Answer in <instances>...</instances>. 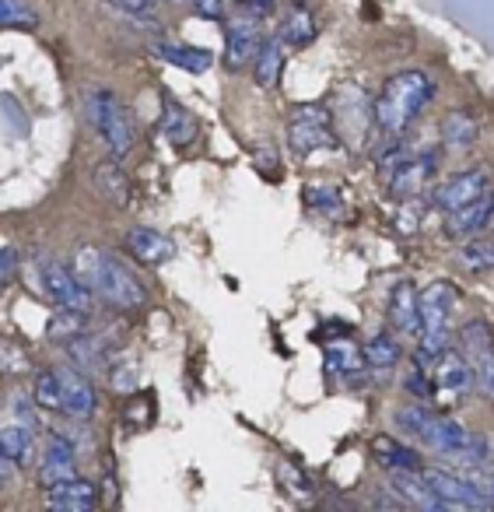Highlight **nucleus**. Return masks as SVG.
Wrapping results in <instances>:
<instances>
[{"label": "nucleus", "instance_id": "9d476101", "mask_svg": "<svg viewBox=\"0 0 494 512\" xmlns=\"http://www.w3.org/2000/svg\"><path fill=\"white\" fill-rule=\"evenodd\" d=\"M78 477V449L64 439V435H53L46 442L43 456H39V488H53V484H64Z\"/></svg>", "mask_w": 494, "mask_h": 512}, {"label": "nucleus", "instance_id": "412c9836", "mask_svg": "<svg viewBox=\"0 0 494 512\" xmlns=\"http://www.w3.org/2000/svg\"><path fill=\"white\" fill-rule=\"evenodd\" d=\"M162 134L169 144L186 148V144L197 137V116H193L190 109L179 106V102H165L162 106Z\"/></svg>", "mask_w": 494, "mask_h": 512}, {"label": "nucleus", "instance_id": "1a4fd4ad", "mask_svg": "<svg viewBox=\"0 0 494 512\" xmlns=\"http://www.w3.org/2000/svg\"><path fill=\"white\" fill-rule=\"evenodd\" d=\"M487 190H491V183H487V172L466 169V172L449 176L442 186H435V193H431V204H435L442 214H449V211H456V207L477 200L480 193H487Z\"/></svg>", "mask_w": 494, "mask_h": 512}, {"label": "nucleus", "instance_id": "dca6fc26", "mask_svg": "<svg viewBox=\"0 0 494 512\" xmlns=\"http://www.w3.org/2000/svg\"><path fill=\"white\" fill-rule=\"evenodd\" d=\"M46 505L60 512H92L99 505V491L85 477H71V481L46 488Z\"/></svg>", "mask_w": 494, "mask_h": 512}, {"label": "nucleus", "instance_id": "f03ea898", "mask_svg": "<svg viewBox=\"0 0 494 512\" xmlns=\"http://www.w3.org/2000/svg\"><path fill=\"white\" fill-rule=\"evenodd\" d=\"M435 99V81L424 71H400L382 85L379 99H375V123L382 134L400 137L414 127L417 116L428 109Z\"/></svg>", "mask_w": 494, "mask_h": 512}, {"label": "nucleus", "instance_id": "c756f323", "mask_svg": "<svg viewBox=\"0 0 494 512\" xmlns=\"http://www.w3.org/2000/svg\"><path fill=\"white\" fill-rule=\"evenodd\" d=\"M361 358H365V365H372V369H393V365L400 362V344H396V337L379 334L361 348Z\"/></svg>", "mask_w": 494, "mask_h": 512}, {"label": "nucleus", "instance_id": "2eb2a0df", "mask_svg": "<svg viewBox=\"0 0 494 512\" xmlns=\"http://www.w3.org/2000/svg\"><path fill=\"white\" fill-rule=\"evenodd\" d=\"M389 323L400 334H421V292L414 288V281H400L389 292Z\"/></svg>", "mask_w": 494, "mask_h": 512}, {"label": "nucleus", "instance_id": "20e7f679", "mask_svg": "<svg viewBox=\"0 0 494 512\" xmlns=\"http://www.w3.org/2000/svg\"><path fill=\"white\" fill-rule=\"evenodd\" d=\"M85 113L92 120V127L99 130L102 141H106L109 155L127 158L130 148H134V127H130L127 109L120 106V99L109 88H92L85 95Z\"/></svg>", "mask_w": 494, "mask_h": 512}, {"label": "nucleus", "instance_id": "72a5a7b5", "mask_svg": "<svg viewBox=\"0 0 494 512\" xmlns=\"http://www.w3.org/2000/svg\"><path fill=\"white\" fill-rule=\"evenodd\" d=\"M116 11H123V15L130 18H151L158 8V0H109Z\"/></svg>", "mask_w": 494, "mask_h": 512}, {"label": "nucleus", "instance_id": "6e6552de", "mask_svg": "<svg viewBox=\"0 0 494 512\" xmlns=\"http://www.w3.org/2000/svg\"><path fill=\"white\" fill-rule=\"evenodd\" d=\"M43 288L53 299V306L60 309H78V313H88L92 309V292L81 285V278L74 271H67L57 260H46L43 264Z\"/></svg>", "mask_w": 494, "mask_h": 512}, {"label": "nucleus", "instance_id": "7ed1b4c3", "mask_svg": "<svg viewBox=\"0 0 494 512\" xmlns=\"http://www.w3.org/2000/svg\"><path fill=\"white\" fill-rule=\"evenodd\" d=\"M456 309V285L452 281H431L421 292V351L417 358L431 362L438 351L449 348V316Z\"/></svg>", "mask_w": 494, "mask_h": 512}, {"label": "nucleus", "instance_id": "423d86ee", "mask_svg": "<svg viewBox=\"0 0 494 512\" xmlns=\"http://www.w3.org/2000/svg\"><path fill=\"white\" fill-rule=\"evenodd\" d=\"M424 481L431 484V491H435L445 509H491L494 505L491 495L473 477H456L442 467H431L424 470Z\"/></svg>", "mask_w": 494, "mask_h": 512}, {"label": "nucleus", "instance_id": "4be33fe9", "mask_svg": "<svg viewBox=\"0 0 494 512\" xmlns=\"http://www.w3.org/2000/svg\"><path fill=\"white\" fill-rule=\"evenodd\" d=\"M155 57L179 67V71H186V74H204V71H211V64H214V57L207 50H190V46H172V43L155 46Z\"/></svg>", "mask_w": 494, "mask_h": 512}, {"label": "nucleus", "instance_id": "b1692460", "mask_svg": "<svg viewBox=\"0 0 494 512\" xmlns=\"http://www.w3.org/2000/svg\"><path fill=\"white\" fill-rule=\"evenodd\" d=\"M0 449L15 467H29L32 456H36V442H32V428L29 425H8L0 428Z\"/></svg>", "mask_w": 494, "mask_h": 512}, {"label": "nucleus", "instance_id": "7c9ffc66", "mask_svg": "<svg viewBox=\"0 0 494 512\" xmlns=\"http://www.w3.org/2000/svg\"><path fill=\"white\" fill-rule=\"evenodd\" d=\"M39 15L29 0H0V29H36Z\"/></svg>", "mask_w": 494, "mask_h": 512}, {"label": "nucleus", "instance_id": "a211bd4d", "mask_svg": "<svg viewBox=\"0 0 494 512\" xmlns=\"http://www.w3.org/2000/svg\"><path fill=\"white\" fill-rule=\"evenodd\" d=\"M60 386H64V404H60V411L71 414V418H92L95 414V390L92 383H88L81 372H60Z\"/></svg>", "mask_w": 494, "mask_h": 512}, {"label": "nucleus", "instance_id": "c85d7f7f", "mask_svg": "<svg viewBox=\"0 0 494 512\" xmlns=\"http://www.w3.org/2000/svg\"><path fill=\"white\" fill-rule=\"evenodd\" d=\"M435 414L428 411V407H421V404H407V407H400L396 411V428L400 432H407V435H414V439H428V432L435 428Z\"/></svg>", "mask_w": 494, "mask_h": 512}, {"label": "nucleus", "instance_id": "39448f33", "mask_svg": "<svg viewBox=\"0 0 494 512\" xmlns=\"http://www.w3.org/2000/svg\"><path fill=\"white\" fill-rule=\"evenodd\" d=\"M288 144L298 155H312L319 148H337L333 113L326 106H298L288 116Z\"/></svg>", "mask_w": 494, "mask_h": 512}, {"label": "nucleus", "instance_id": "2f4dec72", "mask_svg": "<svg viewBox=\"0 0 494 512\" xmlns=\"http://www.w3.org/2000/svg\"><path fill=\"white\" fill-rule=\"evenodd\" d=\"M85 327H88V313H78V309H64V313H60L46 330H50L53 341L71 344V341H78V337L85 334Z\"/></svg>", "mask_w": 494, "mask_h": 512}, {"label": "nucleus", "instance_id": "cd10ccee", "mask_svg": "<svg viewBox=\"0 0 494 512\" xmlns=\"http://www.w3.org/2000/svg\"><path fill=\"white\" fill-rule=\"evenodd\" d=\"M312 36H316V22H312V15L305 8H291L288 15H284L281 22V46H295V50H302V46L312 43Z\"/></svg>", "mask_w": 494, "mask_h": 512}, {"label": "nucleus", "instance_id": "9b49d317", "mask_svg": "<svg viewBox=\"0 0 494 512\" xmlns=\"http://www.w3.org/2000/svg\"><path fill=\"white\" fill-rule=\"evenodd\" d=\"M260 25H256V18L246 15H235L232 22H228V43H225V67L228 71H242L246 64H253L256 50H260Z\"/></svg>", "mask_w": 494, "mask_h": 512}, {"label": "nucleus", "instance_id": "f704fd0d", "mask_svg": "<svg viewBox=\"0 0 494 512\" xmlns=\"http://www.w3.org/2000/svg\"><path fill=\"white\" fill-rule=\"evenodd\" d=\"M193 8H197L200 18H221L225 15V0H193Z\"/></svg>", "mask_w": 494, "mask_h": 512}, {"label": "nucleus", "instance_id": "bb28decb", "mask_svg": "<svg viewBox=\"0 0 494 512\" xmlns=\"http://www.w3.org/2000/svg\"><path fill=\"white\" fill-rule=\"evenodd\" d=\"M442 141L449 144L452 151L473 148V141H477V120H473V113H466V109H456V113L445 116Z\"/></svg>", "mask_w": 494, "mask_h": 512}, {"label": "nucleus", "instance_id": "f257e3e1", "mask_svg": "<svg viewBox=\"0 0 494 512\" xmlns=\"http://www.w3.org/2000/svg\"><path fill=\"white\" fill-rule=\"evenodd\" d=\"M74 274H78L88 292L106 299L113 309H123V313H134V309H141L144 299H148V292H144V285L137 281V274L99 246H85L74 256Z\"/></svg>", "mask_w": 494, "mask_h": 512}, {"label": "nucleus", "instance_id": "ddd939ff", "mask_svg": "<svg viewBox=\"0 0 494 512\" xmlns=\"http://www.w3.org/2000/svg\"><path fill=\"white\" fill-rule=\"evenodd\" d=\"M428 379H431V386H435V390H449V393L452 390H466V386L473 383V369H470V362H466L463 351L445 348V351H438V355L431 358Z\"/></svg>", "mask_w": 494, "mask_h": 512}, {"label": "nucleus", "instance_id": "aec40b11", "mask_svg": "<svg viewBox=\"0 0 494 512\" xmlns=\"http://www.w3.org/2000/svg\"><path fill=\"white\" fill-rule=\"evenodd\" d=\"M281 71H284V50H281V39H263L260 50L253 57V78L260 88H277L281 81Z\"/></svg>", "mask_w": 494, "mask_h": 512}, {"label": "nucleus", "instance_id": "c9c22d12", "mask_svg": "<svg viewBox=\"0 0 494 512\" xmlns=\"http://www.w3.org/2000/svg\"><path fill=\"white\" fill-rule=\"evenodd\" d=\"M11 267H15V260H11L8 253H0V281L8 278V274H11Z\"/></svg>", "mask_w": 494, "mask_h": 512}, {"label": "nucleus", "instance_id": "5701e85b", "mask_svg": "<svg viewBox=\"0 0 494 512\" xmlns=\"http://www.w3.org/2000/svg\"><path fill=\"white\" fill-rule=\"evenodd\" d=\"M372 456L389 470H417V453L410 446H403L400 439H393V435H375Z\"/></svg>", "mask_w": 494, "mask_h": 512}, {"label": "nucleus", "instance_id": "f8f14e48", "mask_svg": "<svg viewBox=\"0 0 494 512\" xmlns=\"http://www.w3.org/2000/svg\"><path fill=\"white\" fill-rule=\"evenodd\" d=\"M487 225H494V193H480L477 200L456 207V211L445 214V235L449 239H463V235L484 232Z\"/></svg>", "mask_w": 494, "mask_h": 512}, {"label": "nucleus", "instance_id": "6ab92c4d", "mask_svg": "<svg viewBox=\"0 0 494 512\" xmlns=\"http://www.w3.org/2000/svg\"><path fill=\"white\" fill-rule=\"evenodd\" d=\"M431 172H435V158H403V162L386 176L389 193H393V197H414Z\"/></svg>", "mask_w": 494, "mask_h": 512}, {"label": "nucleus", "instance_id": "4468645a", "mask_svg": "<svg viewBox=\"0 0 494 512\" xmlns=\"http://www.w3.org/2000/svg\"><path fill=\"white\" fill-rule=\"evenodd\" d=\"M127 249L134 260H141V264H148V267H162L176 256V246H172L169 235L155 232V228H144V225H134L127 232Z\"/></svg>", "mask_w": 494, "mask_h": 512}, {"label": "nucleus", "instance_id": "0eeeda50", "mask_svg": "<svg viewBox=\"0 0 494 512\" xmlns=\"http://www.w3.org/2000/svg\"><path fill=\"white\" fill-rule=\"evenodd\" d=\"M459 351L466 355L473 369V379L494 393V334L484 320H470L459 327Z\"/></svg>", "mask_w": 494, "mask_h": 512}, {"label": "nucleus", "instance_id": "393cba45", "mask_svg": "<svg viewBox=\"0 0 494 512\" xmlns=\"http://www.w3.org/2000/svg\"><path fill=\"white\" fill-rule=\"evenodd\" d=\"M459 267L470 274H487L494 271V235H477V239L463 242L456 253Z\"/></svg>", "mask_w": 494, "mask_h": 512}, {"label": "nucleus", "instance_id": "f3484780", "mask_svg": "<svg viewBox=\"0 0 494 512\" xmlns=\"http://www.w3.org/2000/svg\"><path fill=\"white\" fill-rule=\"evenodd\" d=\"M92 186L106 204L113 207H127L130 204V179L120 169V158H106L92 169Z\"/></svg>", "mask_w": 494, "mask_h": 512}, {"label": "nucleus", "instance_id": "473e14b6", "mask_svg": "<svg viewBox=\"0 0 494 512\" xmlns=\"http://www.w3.org/2000/svg\"><path fill=\"white\" fill-rule=\"evenodd\" d=\"M36 404L46 407V411H60L64 404V386H60V372L46 369L36 376Z\"/></svg>", "mask_w": 494, "mask_h": 512}, {"label": "nucleus", "instance_id": "a878e982", "mask_svg": "<svg viewBox=\"0 0 494 512\" xmlns=\"http://www.w3.org/2000/svg\"><path fill=\"white\" fill-rule=\"evenodd\" d=\"M393 488L414 505H424V509H445V505L438 502L435 491H431V484L424 481V474L417 477L414 470H393Z\"/></svg>", "mask_w": 494, "mask_h": 512}]
</instances>
